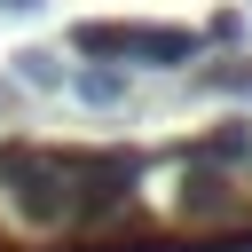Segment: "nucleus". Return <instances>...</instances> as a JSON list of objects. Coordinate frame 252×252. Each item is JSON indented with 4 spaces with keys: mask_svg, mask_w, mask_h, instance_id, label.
Returning a JSON list of instances; mask_svg holds the SVG:
<instances>
[{
    "mask_svg": "<svg viewBox=\"0 0 252 252\" xmlns=\"http://www.w3.org/2000/svg\"><path fill=\"white\" fill-rule=\"evenodd\" d=\"M0 189L16 197L24 220H63V165L47 142H0Z\"/></svg>",
    "mask_w": 252,
    "mask_h": 252,
    "instance_id": "1",
    "label": "nucleus"
},
{
    "mask_svg": "<svg viewBox=\"0 0 252 252\" xmlns=\"http://www.w3.org/2000/svg\"><path fill=\"white\" fill-rule=\"evenodd\" d=\"M197 55H205V39H197V32H181V24H126V63L181 71V63H197Z\"/></svg>",
    "mask_w": 252,
    "mask_h": 252,
    "instance_id": "2",
    "label": "nucleus"
},
{
    "mask_svg": "<svg viewBox=\"0 0 252 252\" xmlns=\"http://www.w3.org/2000/svg\"><path fill=\"white\" fill-rule=\"evenodd\" d=\"M173 158L181 165H228V158H252V126H213V134H189V142H173Z\"/></svg>",
    "mask_w": 252,
    "mask_h": 252,
    "instance_id": "3",
    "label": "nucleus"
},
{
    "mask_svg": "<svg viewBox=\"0 0 252 252\" xmlns=\"http://www.w3.org/2000/svg\"><path fill=\"white\" fill-rule=\"evenodd\" d=\"M181 213L228 220V213H236V181H228V173H181Z\"/></svg>",
    "mask_w": 252,
    "mask_h": 252,
    "instance_id": "4",
    "label": "nucleus"
},
{
    "mask_svg": "<svg viewBox=\"0 0 252 252\" xmlns=\"http://www.w3.org/2000/svg\"><path fill=\"white\" fill-rule=\"evenodd\" d=\"M71 55H87V63H126V24H71Z\"/></svg>",
    "mask_w": 252,
    "mask_h": 252,
    "instance_id": "5",
    "label": "nucleus"
},
{
    "mask_svg": "<svg viewBox=\"0 0 252 252\" xmlns=\"http://www.w3.org/2000/svg\"><path fill=\"white\" fill-rule=\"evenodd\" d=\"M71 87H79L87 102H126V71H110V63H87V71H71Z\"/></svg>",
    "mask_w": 252,
    "mask_h": 252,
    "instance_id": "6",
    "label": "nucleus"
},
{
    "mask_svg": "<svg viewBox=\"0 0 252 252\" xmlns=\"http://www.w3.org/2000/svg\"><path fill=\"white\" fill-rule=\"evenodd\" d=\"M197 87H228V94H252V63H213V71H197Z\"/></svg>",
    "mask_w": 252,
    "mask_h": 252,
    "instance_id": "7",
    "label": "nucleus"
},
{
    "mask_svg": "<svg viewBox=\"0 0 252 252\" xmlns=\"http://www.w3.org/2000/svg\"><path fill=\"white\" fill-rule=\"evenodd\" d=\"M16 63H24V79H32V87H55V79H63V63H55L47 47H24Z\"/></svg>",
    "mask_w": 252,
    "mask_h": 252,
    "instance_id": "8",
    "label": "nucleus"
},
{
    "mask_svg": "<svg viewBox=\"0 0 252 252\" xmlns=\"http://www.w3.org/2000/svg\"><path fill=\"white\" fill-rule=\"evenodd\" d=\"M236 32H244V16H236V8H228V16H213V24H205V32H197V39H236Z\"/></svg>",
    "mask_w": 252,
    "mask_h": 252,
    "instance_id": "9",
    "label": "nucleus"
},
{
    "mask_svg": "<svg viewBox=\"0 0 252 252\" xmlns=\"http://www.w3.org/2000/svg\"><path fill=\"white\" fill-rule=\"evenodd\" d=\"M0 8H8V16H32V8H39V0H0Z\"/></svg>",
    "mask_w": 252,
    "mask_h": 252,
    "instance_id": "10",
    "label": "nucleus"
},
{
    "mask_svg": "<svg viewBox=\"0 0 252 252\" xmlns=\"http://www.w3.org/2000/svg\"><path fill=\"white\" fill-rule=\"evenodd\" d=\"M0 102H8V94H0Z\"/></svg>",
    "mask_w": 252,
    "mask_h": 252,
    "instance_id": "11",
    "label": "nucleus"
}]
</instances>
